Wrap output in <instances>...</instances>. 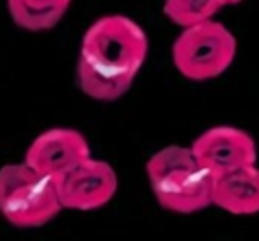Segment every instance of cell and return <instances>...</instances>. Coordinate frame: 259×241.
I'll list each match as a JSON object with an SVG mask.
<instances>
[{"instance_id": "277c9868", "label": "cell", "mask_w": 259, "mask_h": 241, "mask_svg": "<svg viewBox=\"0 0 259 241\" xmlns=\"http://www.w3.org/2000/svg\"><path fill=\"white\" fill-rule=\"evenodd\" d=\"M236 39L215 20L185 27L172 44L176 69L188 80L204 82L220 76L234 61Z\"/></svg>"}, {"instance_id": "7a4b0ae2", "label": "cell", "mask_w": 259, "mask_h": 241, "mask_svg": "<svg viewBox=\"0 0 259 241\" xmlns=\"http://www.w3.org/2000/svg\"><path fill=\"white\" fill-rule=\"evenodd\" d=\"M156 202L174 213H195L211 206L215 177L199 163L192 148L167 146L146 165Z\"/></svg>"}, {"instance_id": "ba28073f", "label": "cell", "mask_w": 259, "mask_h": 241, "mask_svg": "<svg viewBox=\"0 0 259 241\" xmlns=\"http://www.w3.org/2000/svg\"><path fill=\"white\" fill-rule=\"evenodd\" d=\"M211 206L231 215L259 213V167L255 163L217 176Z\"/></svg>"}, {"instance_id": "3957f363", "label": "cell", "mask_w": 259, "mask_h": 241, "mask_svg": "<svg viewBox=\"0 0 259 241\" xmlns=\"http://www.w3.org/2000/svg\"><path fill=\"white\" fill-rule=\"evenodd\" d=\"M62 209L55 181L22 163L0 167V215L16 227H39Z\"/></svg>"}, {"instance_id": "8fae6325", "label": "cell", "mask_w": 259, "mask_h": 241, "mask_svg": "<svg viewBox=\"0 0 259 241\" xmlns=\"http://www.w3.org/2000/svg\"><path fill=\"white\" fill-rule=\"evenodd\" d=\"M240 2H243V0H224L226 6H234V4H240Z\"/></svg>"}, {"instance_id": "30bf717a", "label": "cell", "mask_w": 259, "mask_h": 241, "mask_svg": "<svg viewBox=\"0 0 259 241\" xmlns=\"http://www.w3.org/2000/svg\"><path fill=\"white\" fill-rule=\"evenodd\" d=\"M224 6V0H165L163 11L170 22L185 29L213 20Z\"/></svg>"}, {"instance_id": "5b68a950", "label": "cell", "mask_w": 259, "mask_h": 241, "mask_svg": "<svg viewBox=\"0 0 259 241\" xmlns=\"http://www.w3.org/2000/svg\"><path fill=\"white\" fill-rule=\"evenodd\" d=\"M117 174L103 160L87 156L55 183L62 209L93 211L103 208L117 191Z\"/></svg>"}, {"instance_id": "8992f818", "label": "cell", "mask_w": 259, "mask_h": 241, "mask_svg": "<svg viewBox=\"0 0 259 241\" xmlns=\"http://www.w3.org/2000/svg\"><path fill=\"white\" fill-rule=\"evenodd\" d=\"M195 158L213 177L255 163L257 148L247 131L233 126L206 130L190 146Z\"/></svg>"}, {"instance_id": "9c48e42d", "label": "cell", "mask_w": 259, "mask_h": 241, "mask_svg": "<svg viewBox=\"0 0 259 241\" xmlns=\"http://www.w3.org/2000/svg\"><path fill=\"white\" fill-rule=\"evenodd\" d=\"M71 0H8L13 22L30 32L55 27L68 11Z\"/></svg>"}, {"instance_id": "52a82bcc", "label": "cell", "mask_w": 259, "mask_h": 241, "mask_svg": "<svg viewBox=\"0 0 259 241\" xmlns=\"http://www.w3.org/2000/svg\"><path fill=\"white\" fill-rule=\"evenodd\" d=\"M91 156L85 137L71 128H52L34 138L23 162L57 183L76 163Z\"/></svg>"}, {"instance_id": "6da1fadb", "label": "cell", "mask_w": 259, "mask_h": 241, "mask_svg": "<svg viewBox=\"0 0 259 241\" xmlns=\"http://www.w3.org/2000/svg\"><path fill=\"white\" fill-rule=\"evenodd\" d=\"M148 36L135 20L122 15L98 18L80 44L76 82L83 94L114 101L134 85L148 57Z\"/></svg>"}]
</instances>
